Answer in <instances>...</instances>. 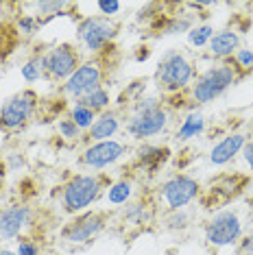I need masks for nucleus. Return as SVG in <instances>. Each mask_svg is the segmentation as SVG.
I'll return each mask as SVG.
<instances>
[{"label": "nucleus", "instance_id": "c756f323", "mask_svg": "<svg viewBox=\"0 0 253 255\" xmlns=\"http://www.w3.org/2000/svg\"><path fill=\"white\" fill-rule=\"evenodd\" d=\"M57 133L68 142H79L81 135H83L81 129H79L68 116H59V118H57Z\"/></svg>", "mask_w": 253, "mask_h": 255}, {"label": "nucleus", "instance_id": "ddd939ff", "mask_svg": "<svg viewBox=\"0 0 253 255\" xmlns=\"http://www.w3.org/2000/svg\"><path fill=\"white\" fill-rule=\"evenodd\" d=\"M33 225V207L28 203H11L0 207V242L18 240Z\"/></svg>", "mask_w": 253, "mask_h": 255}, {"label": "nucleus", "instance_id": "58836bf2", "mask_svg": "<svg viewBox=\"0 0 253 255\" xmlns=\"http://www.w3.org/2000/svg\"><path fill=\"white\" fill-rule=\"evenodd\" d=\"M251 9H253V2H251Z\"/></svg>", "mask_w": 253, "mask_h": 255}, {"label": "nucleus", "instance_id": "4c0bfd02", "mask_svg": "<svg viewBox=\"0 0 253 255\" xmlns=\"http://www.w3.org/2000/svg\"><path fill=\"white\" fill-rule=\"evenodd\" d=\"M164 255H179V253H177V251H166Z\"/></svg>", "mask_w": 253, "mask_h": 255}, {"label": "nucleus", "instance_id": "f704fd0d", "mask_svg": "<svg viewBox=\"0 0 253 255\" xmlns=\"http://www.w3.org/2000/svg\"><path fill=\"white\" fill-rule=\"evenodd\" d=\"M26 166V159L22 153H9L7 155V161H4V168H7L9 172H18L22 168Z\"/></svg>", "mask_w": 253, "mask_h": 255}, {"label": "nucleus", "instance_id": "a211bd4d", "mask_svg": "<svg viewBox=\"0 0 253 255\" xmlns=\"http://www.w3.org/2000/svg\"><path fill=\"white\" fill-rule=\"evenodd\" d=\"M168 159H170V148L168 146L142 142V146L137 148V153H135L133 168H137L140 172H146V175H153V172H157Z\"/></svg>", "mask_w": 253, "mask_h": 255}, {"label": "nucleus", "instance_id": "dca6fc26", "mask_svg": "<svg viewBox=\"0 0 253 255\" xmlns=\"http://www.w3.org/2000/svg\"><path fill=\"white\" fill-rule=\"evenodd\" d=\"M123 116L118 109H107L96 116L94 125L90 127V131L85 133V140L90 142H105V140H116V135L123 131Z\"/></svg>", "mask_w": 253, "mask_h": 255}, {"label": "nucleus", "instance_id": "bb28decb", "mask_svg": "<svg viewBox=\"0 0 253 255\" xmlns=\"http://www.w3.org/2000/svg\"><path fill=\"white\" fill-rule=\"evenodd\" d=\"M81 103H83L85 107H90L96 116H99V114H103V112H107V109H112L114 98H112V92H109L105 85H103V88L90 92V94L85 96V98H81Z\"/></svg>", "mask_w": 253, "mask_h": 255}, {"label": "nucleus", "instance_id": "393cba45", "mask_svg": "<svg viewBox=\"0 0 253 255\" xmlns=\"http://www.w3.org/2000/svg\"><path fill=\"white\" fill-rule=\"evenodd\" d=\"M68 118L72 120L74 125L81 129V133L85 135V133L90 131V127L94 125V120H96V114L92 112L90 107H85L81 101H74L70 107H68Z\"/></svg>", "mask_w": 253, "mask_h": 255}, {"label": "nucleus", "instance_id": "473e14b6", "mask_svg": "<svg viewBox=\"0 0 253 255\" xmlns=\"http://www.w3.org/2000/svg\"><path fill=\"white\" fill-rule=\"evenodd\" d=\"M94 7L99 9V15H103V18H114L116 20L125 4L118 2V0H101V2H94Z\"/></svg>", "mask_w": 253, "mask_h": 255}, {"label": "nucleus", "instance_id": "2f4dec72", "mask_svg": "<svg viewBox=\"0 0 253 255\" xmlns=\"http://www.w3.org/2000/svg\"><path fill=\"white\" fill-rule=\"evenodd\" d=\"M15 255H42V249H39L37 240H33V238L28 236H22L15 240Z\"/></svg>", "mask_w": 253, "mask_h": 255}, {"label": "nucleus", "instance_id": "a878e982", "mask_svg": "<svg viewBox=\"0 0 253 255\" xmlns=\"http://www.w3.org/2000/svg\"><path fill=\"white\" fill-rule=\"evenodd\" d=\"M20 35L15 31V26L11 22H0V63L15 50V46L20 42Z\"/></svg>", "mask_w": 253, "mask_h": 255}, {"label": "nucleus", "instance_id": "72a5a7b5", "mask_svg": "<svg viewBox=\"0 0 253 255\" xmlns=\"http://www.w3.org/2000/svg\"><path fill=\"white\" fill-rule=\"evenodd\" d=\"M236 255H253V227L245 231L240 242L236 245Z\"/></svg>", "mask_w": 253, "mask_h": 255}, {"label": "nucleus", "instance_id": "0eeeda50", "mask_svg": "<svg viewBox=\"0 0 253 255\" xmlns=\"http://www.w3.org/2000/svg\"><path fill=\"white\" fill-rule=\"evenodd\" d=\"M42 98L33 88H24L0 105V131L18 133L37 116Z\"/></svg>", "mask_w": 253, "mask_h": 255}, {"label": "nucleus", "instance_id": "c9c22d12", "mask_svg": "<svg viewBox=\"0 0 253 255\" xmlns=\"http://www.w3.org/2000/svg\"><path fill=\"white\" fill-rule=\"evenodd\" d=\"M240 157H243L245 166H247V168H249V170L253 172V140H247L245 148H243V153H240Z\"/></svg>", "mask_w": 253, "mask_h": 255}, {"label": "nucleus", "instance_id": "6e6552de", "mask_svg": "<svg viewBox=\"0 0 253 255\" xmlns=\"http://www.w3.org/2000/svg\"><path fill=\"white\" fill-rule=\"evenodd\" d=\"M201 192L203 185L197 177L188 172H175L159 183L157 201L164 205V210H188L194 201L201 199Z\"/></svg>", "mask_w": 253, "mask_h": 255}, {"label": "nucleus", "instance_id": "f8f14e48", "mask_svg": "<svg viewBox=\"0 0 253 255\" xmlns=\"http://www.w3.org/2000/svg\"><path fill=\"white\" fill-rule=\"evenodd\" d=\"M129 155V146L120 140H105V142H90L79 155V164L88 168L90 172H101L116 166L120 159Z\"/></svg>", "mask_w": 253, "mask_h": 255}, {"label": "nucleus", "instance_id": "5701e85b", "mask_svg": "<svg viewBox=\"0 0 253 255\" xmlns=\"http://www.w3.org/2000/svg\"><path fill=\"white\" fill-rule=\"evenodd\" d=\"M44 50H35L24 59V63L20 66V77L26 81L28 85L37 83V81L44 79V61H42Z\"/></svg>", "mask_w": 253, "mask_h": 255}, {"label": "nucleus", "instance_id": "6ab92c4d", "mask_svg": "<svg viewBox=\"0 0 253 255\" xmlns=\"http://www.w3.org/2000/svg\"><path fill=\"white\" fill-rule=\"evenodd\" d=\"M205 129H208V120H205L203 112H201L199 107H190L188 112L183 114L179 127H177L175 140L181 142V144H186L190 140H197V137H201L205 133Z\"/></svg>", "mask_w": 253, "mask_h": 255}, {"label": "nucleus", "instance_id": "4468645a", "mask_svg": "<svg viewBox=\"0 0 253 255\" xmlns=\"http://www.w3.org/2000/svg\"><path fill=\"white\" fill-rule=\"evenodd\" d=\"M247 185V177L232 172V175H221L216 181H212L208 190L201 192V201L208 207H218V205H227L229 201H234L236 196L245 190Z\"/></svg>", "mask_w": 253, "mask_h": 255}, {"label": "nucleus", "instance_id": "7ed1b4c3", "mask_svg": "<svg viewBox=\"0 0 253 255\" xmlns=\"http://www.w3.org/2000/svg\"><path fill=\"white\" fill-rule=\"evenodd\" d=\"M238 79H240V72L232 66V61L212 63L210 68L199 72L197 79L192 81V85L188 90L190 103H194V107L210 105V103L218 101L223 94H227L238 83Z\"/></svg>", "mask_w": 253, "mask_h": 255}, {"label": "nucleus", "instance_id": "7c9ffc66", "mask_svg": "<svg viewBox=\"0 0 253 255\" xmlns=\"http://www.w3.org/2000/svg\"><path fill=\"white\" fill-rule=\"evenodd\" d=\"M229 61H232V66H234L240 74L253 70V48H245V46H240V48L236 50L234 57H232Z\"/></svg>", "mask_w": 253, "mask_h": 255}, {"label": "nucleus", "instance_id": "20e7f679", "mask_svg": "<svg viewBox=\"0 0 253 255\" xmlns=\"http://www.w3.org/2000/svg\"><path fill=\"white\" fill-rule=\"evenodd\" d=\"M197 79V68L188 59L181 50H166L164 57L159 59L157 68H155L153 81L157 90L166 96L172 94H183L190 90L192 81Z\"/></svg>", "mask_w": 253, "mask_h": 255}, {"label": "nucleus", "instance_id": "f257e3e1", "mask_svg": "<svg viewBox=\"0 0 253 255\" xmlns=\"http://www.w3.org/2000/svg\"><path fill=\"white\" fill-rule=\"evenodd\" d=\"M172 123V112L164 105L159 96H140L131 103L129 116L125 120V131L131 140L148 142L168 131Z\"/></svg>", "mask_w": 253, "mask_h": 255}, {"label": "nucleus", "instance_id": "1a4fd4ad", "mask_svg": "<svg viewBox=\"0 0 253 255\" xmlns=\"http://www.w3.org/2000/svg\"><path fill=\"white\" fill-rule=\"evenodd\" d=\"M109 225V214L103 210H88L77 216H70L59 229V240L68 247H83L96 240Z\"/></svg>", "mask_w": 253, "mask_h": 255}, {"label": "nucleus", "instance_id": "9b49d317", "mask_svg": "<svg viewBox=\"0 0 253 255\" xmlns=\"http://www.w3.org/2000/svg\"><path fill=\"white\" fill-rule=\"evenodd\" d=\"M105 79H107L105 61L101 57H90V59H83V63L77 68V72L61 85V94L63 98H68L72 103L81 101L90 92L103 88Z\"/></svg>", "mask_w": 253, "mask_h": 255}, {"label": "nucleus", "instance_id": "4be33fe9", "mask_svg": "<svg viewBox=\"0 0 253 255\" xmlns=\"http://www.w3.org/2000/svg\"><path fill=\"white\" fill-rule=\"evenodd\" d=\"M192 225V214L190 210H164L162 216V229L170 234H183Z\"/></svg>", "mask_w": 253, "mask_h": 255}, {"label": "nucleus", "instance_id": "412c9836", "mask_svg": "<svg viewBox=\"0 0 253 255\" xmlns=\"http://www.w3.org/2000/svg\"><path fill=\"white\" fill-rule=\"evenodd\" d=\"M135 199V181L131 175H125L120 179H114L105 190V201L112 207H125L126 203H131Z\"/></svg>", "mask_w": 253, "mask_h": 255}, {"label": "nucleus", "instance_id": "e433bc0d", "mask_svg": "<svg viewBox=\"0 0 253 255\" xmlns=\"http://www.w3.org/2000/svg\"><path fill=\"white\" fill-rule=\"evenodd\" d=\"M0 255H15L13 249H7V247H0Z\"/></svg>", "mask_w": 253, "mask_h": 255}, {"label": "nucleus", "instance_id": "f03ea898", "mask_svg": "<svg viewBox=\"0 0 253 255\" xmlns=\"http://www.w3.org/2000/svg\"><path fill=\"white\" fill-rule=\"evenodd\" d=\"M112 183L105 172H81L72 175L59 188V205L61 212L68 216H77L92 210V205L99 203L101 196H105L107 185Z\"/></svg>", "mask_w": 253, "mask_h": 255}, {"label": "nucleus", "instance_id": "9d476101", "mask_svg": "<svg viewBox=\"0 0 253 255\" xmlns=\"http://www.w3.org/2000/svg\"><path fill=\"white\" fill-rule=\"evenodd\" d=\"M42 61H44V79L63 85L83 63V53L77 44L61 42L44 48Z\"/></svg>", "mask_w": 253, "mask_h": 255}, {"label": "nucleus", "instance_id": "f3484780", "mask_svg": "<svg viewBox=\"0 0 253 255\" xmlns=\"http://www.w3.org/2000/svg\"><path fill=\"white\" fill-rule=\"evenodd\" d=\"M240 48V33L234 26L218 28L208 44V55L214 61H229Z\"/></svg>", "mask_w": 253, "mask_h": 255}, {"label": "nucleus", "instance_id": "2eb2a0df", "mask_svg": "<svg viewBox=\"0 0 253 255\" xmlns=\"http://www.w3.org/2000/svg\"><path fill=\"white\" fill-rule=\"evenodd\" d=\"M245 144H247V135L243 131H229L210 148L208 161L214 168H223V166L232 164V161L243 153Z\"/></svg>", "mask_w": 253, "mask_h": 255}, {"label": "nucleus", "instance_id": "39448f33", "mask_svg": "<svg viewBox=\"0 0 253 255\" xmlns=\"http://www.w3.org/2000/svg\"><path fill=\"white\" fill-rule=\"evenodd\" d=\"M77 46L92 57H99L109 50L120 33V22L103 15H83L77 22Z\"/></svg>", "mask_w": 253, "mask_h": 255}, {"label": "nucleus", "instance_id": "cd10ccee", "mask_svg": "<svg viewBox=\"0 0 253 255\" xmlns=\"http://www.w3.org/2000/svg\"><path fill=\"white\" fill-rule=\"evenodd\" d=\"M216 28L214 24H210V22H201V24H194L190 28V33L186 35V42L188 46H192V48H208L210 39L214 37Z\"/></svg>", "mask_w": 253, "mask_h": 255}, {"label": "nucleus", "instance_id": "423d86ee", "mask_svg": "<svg viewBox=\"0 0 253 255\" xmlns=\"http://www.w3.org/2000/svg\"><path fill=\"white\" fill-rule=\"evenodd\" d=\"M245 234V220L238 210L234 207H223V210L212 212V216L203 225L205 245L212 249H229L240 242Z\"/></svg>", "mask_w": 253, "mask_h": 255}, {"label": "nucleus", "instance_id": "c85d7f7f", "mask_svg": "<svg viewBox=\"0 0 253 255\" xmlns=\"http://www.w3.org/2000/svg\"><path fill=\"white\" fill-rule=\"evenodd\" d=\"M13 26H15V31H18L20 37H33L39 28H42V24H39L35 13H22L20 18L15 20Z\"/></svg>", "mask_w": 253, "mask_h": 255}, {"label": "nucleus", "instance_id": "b1692460", "mask_svg": "<svg viewBox=\"0 0 253 255\" xmlns=\"http://www.w3.org/2000/svg\"><path fill=\"white\" fill-rule=\"evenodd\" d=\"M197 22H194V18H190V13L186 15H179V13H170V15H164L162 18V24H159V28H162V35H179V33H190V28H192Z\"/></svg>", "mask_w": 253, "mask_h": 255}, {"label": "nucleus", "instance_id": "aec40b11", "mask_svg": "<svg viewBox=\"0 0 253 255\" xmlns=\"http://www.w3.org/2000/svg\"><path fill=\"white\" fill-rule=\"evenodd\" d=\"M155 205L146 199H133L120 207V218L125 225H133V227H146L155 220Z\"/></svg>", "mask_w": 253, "mask_h": 255}]
</instances>
